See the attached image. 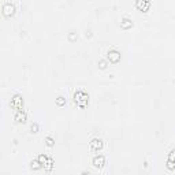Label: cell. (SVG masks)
<instances>
[{
  "label": "cell",
  "instance_id": "obj_4",
  "mask_svg": "<svg viewBox=\"0 0 175 175\" xmlns=\"http://www.w3.org/2000/svg\"><path fill=\"white\" fill-rule=\"evenodd\" d=\"M11 107H12V108H15L17 111H22V109H23V100H22V97H21L19 95H15L14 97H12Z\"/></svg>",
  "mask_w": 175,
  "mask_h": 175
},
{
  "label": "cell",
  "instance_id": "obj_14",
  "mask_svg": "<svg viewBox=\"0 0 175 175\" xmlns=\"http://www.w3.org/2000/svg\"><path fill=\"white\" fill-rule=\"evenodd\" d=\"M41 167V163L38 161V159H34V160L32 161V168L33 170H38Z\"/></svg>",
  "mask_w": 175,
  "mask_h": 175
},
{
  "label": "cell",
  "instance_id": "obj_10",
  "mask_svg": "<svg viewBox=\"0 0 175 175\" xmlns=\"http://www.w3.org/2000/svg\"><path fill=\"white\" fill-rule=\"evenodd\" d=\"M133 26V22H131V19H129V18H122V21H121V28L122 29H129V28H131Z\"/></svg>",
  "mask_w": 175,
  "mask_h": 175
},
{
  "label": "cell",
  "instance_id": "obj_12",
  "mask_svg": "<svg viewBox=\"0 0 175 175\" xmlns=\"http://www.w3.org/2000/svg\"><path fill=\"white\" fill-rule=\"evenodd\" d=\"M38 161H40V163H41V166H45V164H47V161H48V156H45V155H43V153H41V155H38Z\"/></svg>",
  "mask_w": 175,
  "mask_h": 175
},
{
  "label": "cell",
  "instance_id": "obj_3",
  "mask_svg": "<svg viewBox=\"0 0 175 175\" xmlns=\"http://www.w3.org/2000/svg\"><path fill=\"white\" fill-rule=\"evenodd\" d=\"M2 11H3V14L6 15V17H10V15L14 14L15 6L11 3V2H4L3 6H2Z\"/></svg>",
  "mask_w": 175,
  "mask_h": 175
},
{
  "label": "cell",
  "instance_id": "obj_16",
  "mask_svg": "<svg viewBox=\"0 0 175 175\" xmlns=\"http://www.w3.org/2000/svg\"><path fill=\"white\" fill-rule=\"evenodd\" d=\"M99 67H100V69H105V67H107V62L103 60V59H101V60H99Z\"/></svg>",
  "mask_w": 175,
  "mask_h": 175
},
{
  "label": "cell",
  "instance_id": "obj_11",
  "mask_svg": "<svg viewBox=\"0 0 175 175\" xmlns=\"http://www.w3.org/2000/svg\"><path fill=\"white\" fill-rule=\"evenodd\" d=\"M44 168H45L47 171H51V170L53 168V159L49 157V159H48V161H47V164L44 166Z\"/></svg>",
  "mask_w": 175,
  "mask_h": 175
},
{
  "label": "cell",
  "instance_id": "obj_1",
  "mask_svg": "<svg viewBox=\"0 0 175 175\" xmlns=\"http://www.w3.org/2000/svg\"><path fill=\"white\" fill-rule=\"evenodd\" d=\"M74 100H75V103H77V105L85 107L86 104L89 103V95H88L85 90L79 89L78 92L74 93Z\"/></svg>",
  "mask_w": 175,
  "mask_h": 175
},
{
  "label": "cell",
  "instance_id": "obj_17",
  "mask_svg": "<svg viewBox=\"0 0 175 175\" xmlns=\"http://www.w3.org/2000/svg\"><path fill=\"white\" fill-rule=\"evenodd\" d=\"M30 130H32L33 133H37L38 131V125L37 123H33L32 126H30Z\"/></svg>",
  "mask_w": 175,
  "mask_h": 175
},
{
  "label": "cell",
  "instance_id": "obj_18",
  "mask_svg": "<svg viewBox=\"0 0 175 175\" xmlns=\"http://www.w3.org/2000/svg\"><path fill=\"white\" fill-rule=\"evenodd\" d=\"M69 38H70V40H71V41H74V40H75V34H74V33H71Z\"/></svg>",
  "mask_w": 175,
  "mask_h": 175
},
{
  "label": "cell",
  "instance_id": "obj_7",
  "mask_svg": "<svg viewBox=\"0 0 175 175\" xmlns=\"http://www.w3.org/2000/svg\"><path fill=\"white\" fill-rule=\"evenodd\" d=\"M167 168L168 170H174L175 168V149H172L168 153V157H167Z\"/></svg>",
  "mask_w": 175,
  "mask_h": 175
},
{
  "label": "cell",
  "instance_id": "obj_5",
  "mask_svg": "<svg viewBox=\"0 0 175 175\" xmlns=\"http://www.w3.org/2000/svg\"><path fill=\"white\" fill-rule=\"evenodd\" d=\"M92 163L96 168H101V167L105 164V157H104V155H96L95 157H93Z\"/></svg>",
  "mask_w": 175,
  "mask_h": 175
},
{
  "label": "cell",
  "instance_id": "obj_19",
  "mask_svg": "<svg viewBox=\"0 0 175 175\" xmlns=\"http://www.w3.org/2000/svg\"><path fill=\"white\" fill-rule=\"evenodd\" d=\"M81 175H90V172L89 171H82V172H81Z\"/></svg>",
  "mask_w": 175,
  "mask_h": 175
},
{
  "label": "cell",
  "instance_id": "obj_2",
  "mask_svg": "<svg viewBox=\"0 0 175 175\" xmlns=\"http://www.w3.org/2000/svg\"><path fill=\"white\" fill-rule=\"evenodd\" d=\"M89 148L92 152H99V151L103 149V140L100 138H93L89 142Z\"/></svg>",
  "mask_w": 175,
  "mask_h": 175
},
{
  "label": "cell",
  "instance_id": "obj_15",
  "mask_svg": "<svg viewBox=\"0 0 175 175\" xmlns=\"http://www.w3.org/2000/svg\"><path fill=\"white\" fill-rule=\"evenodd\" d=\"M45 142H47V145H48V147H53V144H55V141H53V138L52 137H47L45 138Z\"/></svg>",
  "mask_w": 175,
  "mask_h": 175
},
{
  "label": "cell",
  "instance_id": "obj_13",
  "mask_svg": "<svg viewBox=\"0 0 175 175\" xmlns=\"http://www.w3.org/2000/svg\"><path fill=\"white\" fill-rule=\"evenodd\" d=\"M55 101H56V104L59 107H62V105H64V104H66V99H64L63 96H59V97H57Z\"/></svg>",
  "mask_w": 175,
  "mask_h": 175
},
{
  "label": "cell",
  "instance_id": "obj_9",
  "mask_svg": "<svg viewBox=\"0 0 175 175\" xmlns=\"http://www.w3.org/2000/svg\"><path fill=\"white\" fill-rule=\"evenodd\" d=\"M15 121L19 122V123H25L26 122V114L23 111H17V114H15Z\"/></svg>",
  "mask_w": 175,
  "mask_h": 175
},
{
  "label": "cell",
  "instance_id": "obj_6",
  "mask_svg": "<svg viewBox=\"0 0 175 175\" xmlns=\"http://www.w3.org/2000/svg\"><path fill=\"white\" fill-rule=\"evenodd\" d=\"M108 59L112 63H118L121 60V53L116 49H111V51H108Z\"/></svg>",
  "mask_w": 175,
  "mask_h": 175
},
{
  "label": "cell",
  "instance_id": "obj_8",
  "mask_svg": "<svg viewBox=\"0 0 175 175\" xmlns=\"http://www.w3.org/2000/svg\"><path fill=\"white\" fill-rule=\"evenodd\" d=\"M135 6H137L141 11H147V10L151 7V3H149V2H145V0H142V2H141V0H138L137 3H135Z\"/></svg>",
  "mask_w": 175,
  "mask_h": 175
}]
</instances>
